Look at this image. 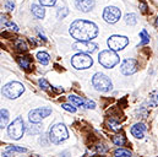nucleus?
<instances>
[{"mask_svg": "<svg viewBox=\"0 0 158 157\" xmlns=\"http://www.w3.org/2000/svg\"><path fill=\"white\" fill-rule=\"evenodd\" d=\"M70 35L77 40H91L98 36V28L91 21L76 20L70 26Z\"/></svg>", "mask_w": 158, "mask_h": 157, "instance_id": "obj_1", "label": "nucleus"}, {"mask_svg": "<svg viewBox=\"0 0 158 157\" xmlns=\"http://www.w3.org/2000/svg\"><path fill=\"white\" fill-rule=\"evenodd\" d=\"M69 138L68 129L64 124H55L49 130V140L53 144H60Z\"/></svg>", "mask_w": 158, "mask_h": 157, "instance_id": "obj_2", "label": "nucleus"}, {"mask_svg": "<svg viewBox=\"0 0 158 157\" xmlns=\"http://www.w3.org/2000/svg\"><path fill=\"white\" fill-rule=\"evenodd\" d=\"M98 62L101 63V65H103L107 69H110L113 66H115L119 63V55L115 53V50H102L98 55Z\"/></svg>", "mask_w": 158, "mask_h": 157, "instance_id": "obj_3", "label": "nucleus"}, {"mask_svg": "<svg viewBox=\"0 0 158 157\" xmlns=\"http://www.w3.org/2000/svg\"><path fill=\"white\" fill-rule=\"evenodd\" d=\"M25 91V86L21 83V82H10L7 85L4 86L2 88V95L6 97V98H10V100H15V98H19Z\"/></svg>", "mask_w": 158, "mask_h": 157, "instance_id": "obj_4", "label": "nucleus"}, {"mask_svg": "<svg viewBox=\"0 0 158 157\" xmlns=\"http://www.w3.org/2000/svg\"><path fill=\"white\" fill-rule=\"evenodd\" d=\"M92 85H93V87L97 91H101V92H108L113 87L110 78H108L107 75L102 74V73H97L93 76V78H92Z\"/></svg>", "mask_w": 158, "mask_h": 157, "instance_id": "obj_5", "label": "nucleus"}, {"mask_svg": "<svg viewBox=\"0 0 158 157\" xmlns=\"http://www.w3.org/2000/svg\"><path fill=\"white\" fill-rule=\"evenodd\" d=\"M25 133V124H23V120L22 118H16L9 126H7V134L11 139L14 140H19L22 138Z\"/></svg>", "mask_w": 158, "mask_h": 157, "instance_id": "obj_6", "label": "nucleus"}, {"mask_svg": "<svg viewBox=\"0 0 158 157\" xmlns=\"http://www.w3.org/2000/svg\"><path fill=\"white\" fill-rule=\"evenodd\" d=\"M71 64L75 69H79V70H82V69H88L92 66L93 64V59L87 54V53H79L73 57L71 59Z\"/></svg>", "mask_w": 158, "mask_h": 157, "instance_id": "obj_7", "label": "nucleus"}, {"mask_svg": "<svg viewBox=\"0 0 158 157\" xmlns=\"http://www.w3.org/2000/svg\"><path fill=\"white\" fill-rule=\"evenodd\" d=\"M120 17H121V11H120V9L115 7V6H107L103 11V19L108 23L118 22Z\"/></svg>", "mask_w": 158, "mask_h": 157, "instance_id": "obj_8", "label": "nucleus"}, {"mask_svg": "<svg viewBox=\"0 0 158 157\" xmlns=\"http://www.w3.org/2000/svg\"><path fill=\"white\" fill-rule=\"evenodd\" d=\"M127 43H129V39L125 36H112L108 39V47L115 52L124 49L127 45Z\"/></svg>", "mask_w": 158, "mask_h": 157, "instance_id": "obj_9", "label": "nucleus"}, {"mask_svg": "<svg viewBox=\"0 0 158 157\" xmlns=\"http://www.w3.org/2000/svg\"><path fill=\"white\" fill-rule=\"evenodd\" d=\"M49 114H52V109L42 107V108H37V109L31 111L30 114H28V118H30L31 123H40L42 119L47 118Z\"/></svg>", "mask_w": 158, "mask_h": 157, "instance_id": "obj_10", "label": "nucleus"}, {"mask_svg": "<svg viewBox=\"0 0 158 157\" xmlns=\"http://www.w3.org/2000/svg\"><path fill=\"white\" fill-rule=\"evenodd\" d=\"M74 49H77L81 53H93L97 50V44L91 40H79L74 45Z\"/></svg>", "mask_w": 158, "mask_h": 157, "instance_id": "obj_11", "label": "nucleus"}, {"mask_svg": "<svg viewBox=\"0 0 158 157\" xmlns=\"http://www.w3.org/2000/svg\"><path fill=\"white\" fill-rule=\"evenodd\" d=\"M120 71L124 75H132L137 71V62L135 59H125L120 66Z\"/></svg>", "mask_w": 158, "mask_h": 157, "instance_id": "obj_12", "label": "nucleus"}, {"mask_svg": "<svg viewBox=\"0 0 158 157\" xmlns=\"http://www.w3.org/2000/svg\"><path fill=\"white\" fill-rule=\"evenodd\" d=\"M75 6L82 12H88L94 7V0H76Z\"/></svg>", "mask_w": 158, "mask_h": 157, "instance_id": "obj_13", "label": "nucleus"}, {"mask_svg": "<svg viewBox=\"0 0 158 157\" xmlns=\"http://www.w3.org/2000/svg\"><path fill=\"white\" fill-rule=\"evenodd\" d=\"M146 131V125L143 123H136L132 128H131V134L137 138V139H142L143 138V134Z\"/></svg>", "mask_w": 158, "mask_h": 157, "instance_id": "obj_14", "label": "nucleus"}, {"mask_svg": "<svg viewBox=\"0 0 158 157\" xmlns=\"http://www.w3.org/2000/svg\"><path fill=\"white\" fill-rule=\"evenodd\" d=\"M69 102L75 104L76 107H85V102H86V98H81L79 96H75V95H70L68 97Z\"/></svg>", "mask_w": 158, "mask_h": 157, "instance_id": "obj_15", "label": "nucleus"}, {"mask_svg": "<svg viewBox=\"0 0 158 157\" xmlns=\"http://www.w3.org/2000/svg\"><path fill=\"white\" fill-rule=\"evenodd\" d=\"M17 62H19V64H20L25 70H30L31 64H32V60H31L30 57H19V58H17Z\"/></svg>", "mask_w": 158, "mask_h": 157, "instance_id": "obj_16", "label": "nucleus"}, {"mask_svg": "<svg viewBox=\"0 0 158 157\" xmlns=\"http://www.w3.org/2000/svg\"><path fill=\"white\" fill-rule=\"evenodd\" d=\"M15 48L20 52H26L28 50V45L26 43V40H23L22 38H17L15 40Z\"/></svg>", "mask_w": 158, "mask_h": 157, "instance_id": "obj_17", "label": "nucleus"}, {"mask_svg": "<svg viewBox=\"0 0 158 157\" xmlns=\"http://www.w3.org/2000/svg\"><path fill=\"white\" fill-rule=\"evenodd\" d=\"M37 59H38V62H40L42 65H48V63H49V60H50V57H49V54L45 53V52H40V53L37 54Z\"/></svg>", "mask_w": 158, "mask_h": 157, "instance_id": "obj_18", "label": "nucleus"}, {"mask_svg": "<svg viewBox=\"0 0 158 157\" xmlns=\"http://www.w3.org/2000/svg\"><path fill=\"white\" fill-rule=\"evenodd\" d=\"M32 12L33 15L37 17V19H43L45 12H44V9L42 6H38V5H32Z\"/></svg>", "mask_w": 158, "mask_h": 157, "instance_id": "obj_19", "label": "nucleus"}, {"mask_svg": "<svg viewBox=\"0 0 158 157\" xmlns=\"http://www.w3.org/2000/svg\"><path fill=\"white\" fill-rule=\"evenodd\" d=\"M113 142L117 145V146H124L126 144V138L123 135V134H117L113 136Z\"/></svg>", "mask_w": 158, "mask_h": 157, "instance_id": "obj_20", "label": "nucleus"}, {"mask_svg": "<svg viewBox=\"0 0 158 157\" xmlns=\"http://www.w3.org/2000/svg\"><path fill=\"white\" fill-rule=\"evenodd\" d=\"M148 106L150 107H157L158 106V91H153V92L150 93Z\"/></svg>", "mask_w": 158, "mask_h": 157, "instance_id": "obj_21", "label": "nucleus"}, {"mask_svg": "<svg viewBox=\"0 0 158 157\" xmlns=\"http://www.w3.org/2000/svg\"><path fill=\"white\" fill-rule=\"evenodd\" d=\"M113 155H114V157H131L132 156L131 151L125 150V149H118V150H115V151L113 152Z\"/></svg>", "mask_w": 158, "mask_h": 157, "instance_id": "obj_22", "label": "nucleus"}, {"mask_svg": "<svg viewBox=\"0 0 158 157\" xmlns=\"http://www.w3.org/2000/svg\"><path fill=\"white\" fill-rule=\"evenodd\" d=\"M0 117H1V123H0V125H1V129H2V128H5L6 124H7V120H9V112H7L6 109H1Z\"/></svg>", "mask_w": 158, "mask_h": 157, "instance_id": "obj_23", "label": "nucleus"}, {"mask_svg": "<svg viewBox=\"0 0 158 157\" xmlns=\"http://www.w3.org/2000/svg\"><path fill=\"white\" fill-rule=\"evenodd\" d=\"M108 126H109V129H112L113 131H119V130L121 129V125L119 124V121L115 120V119H109V120H108Z\"/></svg>", "mask_w": 158, "mask_h": 157, "instance_id": "obj_24", "label": "nucleus"}, {"mask_svg": "<svg viewBox=\"0 0 158 157\" xmlns=\"http://www.w3.org/2000/svg\"><path fill=\"white\" fill-rule=\"evenodd\" d=\"M140 38H141V42H140L141 45H145V44L150 43V35L147 33L146 30H142V31L140 32Z\"/></svg>", "mask_w": 158, "mask_h": 157, "instance_id": "obj_25", "label": "nucleus"}, {"mask_svg": "<svg viewBox=\"0 0 158 157\" xmlns=\"http://www.w3.org/2000/svg\"><path fill=\"white\" fill-rule=\"evenodd\" d=\"M6 152H21L22 154V152H27V149L22 146H7Z\"/></svg>", "mask_w": 158, "mask_h": 157, "instance_id": "obj_26", "label": "nucleus"}, {"mask_svg": "<svg viewBox=\"0 0 158 157\" xmlns=\"http://www.w3.org/2000/svg\"><path fill=\"white\" fill-rule=\"evenodd\" d=\"M125 22L130 26H134L136 22H137V19H136V15L135 14H127L125 16Z\"/></svg>", "mask_w": 158, "mask_h": 157, "instance_id": "obj_27", "label": "nucleus"}, {"mask_svg": "<svg viewBox=\"0 0 158 157\" xmlns=\"http://www.w3.org/2000/svg\"><path fill=\"white\" fill-rule=\"evenodd\" d=\"M61 107L66 111V112H70V113H75L76 112V106L75 104H73V103H64V104H61Z\"/></svg>", "mask_w": 158, "mask_h": 157, "instance_id": "obj_28", "label": "nucleus"}, {"mask_svg": "<svg viewBox=\"0 0 158 157\" xmlns=\"http://www.w3.org/2000/svg\"><path fill=\"white\" fill-rule=\"evenodd\" d=\"M68 14H69V10L66 9V7H60L59 10H58V17L59 19H64V17H66L68 16Z\"/></svg>", "mask_w": 158, "mask_h": 157, "instance_id": "obj_29", "label": "nucleus"}, {"mask_svg": "<svg viewBox=\"0 0 158 157\" xmlns=\"http://www.w3.org/2000/svg\"><path fill=\"white\" fill-rule=\"evenodd\" d=\"M38 83H40V86L43 88V90H45V91H48L49 88H50V85L48 83V81L45 80V78H40V81H38Z\"/></svg>", "mask_w": 158, "mask_h": 157, "instance_id": "obj_30", "label": "nucleus"}, {"mask_svg": "<svg viewBox=\"0 0 158 157\" xmlns=\"http://www.w3.org/2000/svg\"><path fill=\"white\" fill-rule=\"evenodd\" d=\"M96 150H97L98 152H101V154H104V152H107V151H108V146L101 142V144H97Z\"/></svg>", "mask_w": 158, "mask_h": 157, "instance_id": "obj_31", "label": "nucleus"}, {"mask_svg": "<svg viewBox=\"0 0 158 157\" xmlns=\"http://www.w3.org/2000/svg\"><path fill=\"white\" fill-rule=\"evenodd\" d=\"M40 1L43 6H54L56 2V0H40Z\"/></svg>", "mask_w": 158, "mask_h": 157, "instance_id": "obj_32", "label": "nucleus"}, {"mask_svg": "<svg viewBox=\"0 0 158 157\" xmlns=\"http://www.w3.org/2000/svg\"><path fill=\"white\" fill-rule=\"evenodd\" d=\"M5 26H6V27H9L10 30H14V31H19L17 26H16L14 22H5Z\"/></svg>", "mask_w": 158, "mask_h": 157, "instance_id": "obj_33", "label": "nucleus"}, {"mask_svg": "<svg viewBox=\"0 0 158 157\" xmlns=\"http://www.w3.org/2000/svg\"><path fill=\"white\" fill-rule=\"evenodd\" d=\"M5 7H6L7 10H14V7H15V4H14L12 1H7V2L5 4Z\"/></svg>", "mask_w": 158, "mask_h": 157, "instance_id": "obj_34", "label": "nucleus"}, {"mask_svg": "<svg viewBox=\"0 0 158 157\" xmlns=\"http://www.w3.org/2000/svg\"><path fill=\"white\" fill-rule=\"evenodd\" d=\"M140 7H141V10H142V12H146V9H147V5H146L145 2H141V4H140Z\"/></svg>", "mask_w": 158, "mask_h": 157, "instance_id": "obj_35", "label": "nucleus"}, {"mask_svg": "<svg viewBox=\"0 0 158 157\" xmlns=\"http://www.w3.org/2000/svg\"><path fill=\"white\" fill-rule=\"evenodd\" d=\"M156 25H157V27H158V17H157V21H156Z\"/></svg>", "mask_w": 158, "mask_h": 157, "instance_id": "obj_36", "label": "nucleus"}]
</instances>
